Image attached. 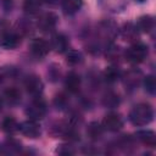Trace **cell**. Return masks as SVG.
Listing matches in <instances>:
<instances>
[{"mask_svg": "<svg viewBox=\"0 0 156 156\" xmlns=\"http://www.w3.org/2000/svg\"><path fill=\"white\" fill-rule=\"evenodd\" d=\"M122 77V72L119 69L118 66L116 65H111L108 67H106L105 72H104V78L107 83H116L117 80H119Z\"/></svg>", "mask_w": 156, "mask_h": 156, "instance_id": "cell-23", "label": "cell"}, {"mask_svg": "<svg viewBox=\"0 0 156 156\" xmlns=\"http://www.w3.org/2000/svg\"><path fill=\"white\" fill-rule=\"evenodd\" d=\"M118 33L121 34L122 39L127 43H130V44H134L136 41H139V35H140V32L139 29L136 28V26L132 22H126L121 29L118 30Z\"/></svg>", "mask_w": 156, "mask_h": 156, "instance_id": "cell-9", "label": "cell"}, {"mask_svg": "<svg viewBox=\"0 0 156 156\" xmlns=\"http://www.w3.org/2000/svg\"><path fill=\"white\" fill-rule=\"evenodd\" d=\"M56 152L60 155H72L74 154V150L69 144H62V145H58V147L56 149Z\"/></svg>", "mask_w": 156, "mask_h": 156, "instance_id": "cell-31", "label": "cell"}, {"mask_svg": "<svg viewBox=\"0 0 156 156\" xmlns=\"http://www.w3.org/2000/svg\"><path fill=\"white\" fill-rule=\"evenodd\" d=\"M83 6V0H61V7L68 16L76 15Z\"/></svg>", "mask_w": 156, "mask_h": 156, "instance_id": "cell-18", "label": "cell"}, {"mask_svg": "<svg viewBox=\"0 0 156 156\" xmlns=\"http://www.w3.org/2000/svg\"><path fill=\"white\" fill-rule=\"evenodd\" d=\"M20 132L29 139H37L41 134V129H40L38 121H33V119H28V121L21 123L20 124Z\"/></svg>", "mask_w": 156, "mask_h": 156, "instance_id": "cell-12", "label": "cell"}, {"mask_svg": "<svg viewBox=\"0 0 156 156\" xmlns=\"http://www.w3.org/2000/svg\"><path fill=\"white\" fill-rule=\"evenodd\" d=\"M24 88H26V91L29 95L35 98V96H40L41 95V93L44 90V84H43V80L38 76L29 74L24 79Z\"/></svg>", "mask_w": 156, "mask_h": 156, "instance_id": "cell-7", "label": "cell"}, {"mask_svg": "<svg viewBox=\"0 0 156 156\" xmlns=\"http://www.w3.org/2000/svg\"><path fill=\"white\" fill-rule=\"evenodd\" d=\"M135 1H136V2H145L146 0H135Z\"/></svg>", "mask_w": 156, "mask_h": 156, "instance_id": "cell-36", "label": "cell"}, {"mask_svg": "<svg viewBox=\"0 0 156 156\" xmlns=\"http://www.w3.org/2000/svg\"><path fill=\"white\" fill-rule=\"evenodd\" d=\"M135 26L139 29V32H141V33H150L154 29V27H155V20L150 15H144V16H140L138 18Z\"/></svg>", "mask_w": 156, "mask_h": 156, "instance_id": "cell-17", "label": "cell"}, {"mask_svg": "<svg viewBox=\"0 0 156 156\" xmlns=\"http://www.w3.org/2000/svg\"><path fill=\"white\" fill-rule=\"evenodd\" d=\"M50 49H51V45L49 44L48 40L43 39V38H34V39L30 41V44H29V50H30V52H32L35 57H39V58L45 57V56L49 54Z\"/></svg>", "mask_w": 156, "mask_h": 156, "instance_id": "cell-10", "label": "cell"}, {"mask_svg": "<svg viewBox=\"0 0 156 156\" xmlns=\"http://www.w3.org/2000/svg\"><path fill=\"white\" fill-rule=\"evenodd\" d=\"M147 55H149L147 45L144 43H140V41L132 44L130 48L124 51L126 60L133 65H139V63L144 62V60L147 57Z\"/></svg>", "mask_w": 156, "mask_h": 156, "instance_id": "cell-3", "label": "cell"}, {"mask_svg": "<svg viewBox=\"0 0 156 156\" xmlns=\"http://www.w3.org/2000/svg\"><path fill=\"white\" fill-rule=\"evenodd\" d=\"M48 111L46 102L41 96H35L26 108V115L29 119L40 121L45 117Z\"/></svg>", "mask_w": 156, "mask_h": 156, "instance_id": "cell-4", "label": "cell"}, {"mask_svg": "<svg viewBox=\"0 0 156 156\" xmlns=\"http://www.w3.org/2000/svg\"><path fill=\"white\" fill-rule=\"evenodd\" d=\"M2 105H4V99L0 96V111L2 110Z\"/></svg>", "mask_w": 156, "mask_h": 156, "instance_id": "cell-35", "label": "cell"}, {"mask_svg": "<svg viewBox=\"0 0 156 156\" xmlns=\"http://www.w3.org/2000/svg\"><path fill=\"white\" fill-rule=\"evenodd\" d=\"M41 1H44V2H46V4H49V5H51V6L57 5L58 2H61V0H41Z\"/></svg>", "mask_w": 156, "mask_h": 156, "instance_id": "cell-34", "label": "cell"}, {"mask_svg": "<svg viewBox=\"0 0 156 156\" xmlns=\"http://www.w3.org/2000/svg\"><path fill=\"white\" fill-rule=\"evenodd\" d=\"M105 55H106V58L110 60L111 62H117L123 55V50L118 46V45H115V44H108L105 49Z\"/></svg>", "mask_w": 156, "mask_h": 156, "instance_id": "cell-22", "label": "cell"}, {"mask_svg": "<svg viewBox=\"0 0 156 156\" xmlns=\"http://www.w3.org/2000/svg\"><path fill=\"white\" fill-rule=\"evenodd\" d=\"M80 84H82V79L78 73L69 72L67 74L66 79H65V87L71 94H77L80 89Z\"/></svg>", "mask_w": 156, "mask_h": 156, "instance_id": "cell-16", "label": "cell"}, {"mask_svg": "<svg viewBox=\"0 0 156 156\" xmlns=\"http://www.w3.org/2000/svg\"><path fill=\"white\" fill-rule=\"evenodd\" d=\"M48 77L51 82H57L61 77V67L58 65L52 63L48 69Z\"/></svg>", "mask_w": 156, "mask_h": 156, "instance_id": "cell-29", "label": "cell"}, {"mask_svg": "<svg viewBox=\"0 0 156 156\" xmlns=\"http://www.w3.org/2000/svg\"><path fill=\"white\" fill-rule=\"evenodd\" d=\"M102 105L107 108H116L119 105V96L112 91H108L102 98Z\"/></svg>", "mask_w": 156, "mask_h": 156, "instance_id": "cell-25", "label": "cell"}, {"mask_svg": "<svg viewBox=\"0 0 156 156\" xmlns=\"http://www.w3.org/2000/svg\"><path fill=\"white\" fill-rule=\"evenodd\" d=\"M0 127H1L2 132L6 133V134H9V135H12V134H15V133H17V132L20 130V124H18L17 121H16L13 117H11V116L5 117V118L2 119Z\"/></svg>", "mask_w": 156, "mask_h": 156, "instance_id": "cell-21", "label": "cell"}, {"mask_svg": "<svg viewBox=\"0 0 156 156\" xmlns=\"http://www.w3.org/2000/svg\"><path fill=\"white\" fill-rule=\"evenodd\" d=\"M104 130L105 129H104V127H102L101 123H99L96 121H93L87 127V135H88V138L90 140H94L95 141V140H99L102 136Z\"/></svg>", "mask_w": 156, "mask_h": 156, "instance_id": "cell-20", "label": "cell"}, {"mask_svg": "<svg viewBox=\"0 0 156 156\" xmlns=\"http://www.w3.org/2000/svg\"><path fill=\"white\" fill-rule=\"evenodd\" d=\"M99 6L107 12L117 13L126 9L127 0H99Z\"/></svg>", "mask_w": 156, "mask_h": 156, "instance_id": "cell-13", "label": "cell"}, {"mask_svg": "<svg viewBox=\"0 0 156 156\" xmlns=\"http://www.w3.org/2000/svg\"><path fill=\"white\" fill-rule=\"evenodd\" d=\"M4 146H5L10 152H20V150H21V143H18L17 140H15V139H12V138L7 139Z\"/></svg>", "mask_w": 156, "mask_h": 156, "instance_id": "cell-30", "label": "cell"}, {"mask_svg": "<svg viewBox=\"0 0 156 156\" xmlns=\"http://www.w3.org/2000/svg\"><path fill=\"white\" fill-rule=\"evenodd\" d=\"M21 90L16 87H9L4 90V100L10 105H17L21 101Z\"/></svg>", "mask_w": 156, "mask_h": 156, "instance_id": "cell-19", "label": "cell"}, {"mask_svg": "<svg viewBox=\"0 0 156 156\" xmlns=\"http://www.w3.org/2000/svg\"><path fill=\"white\" fill-rule=\"evenodd\" d=\"M41 7V0H26L23 4V9L29 15H37L39 13Z\"/></svg>", "mask_w": 156, "mask_h": 156, "instance_id": "cell-26", "label": "cell"}, {"mask_svg": "<svg viewBox=\"0 0 156 156\" xmlns=\"http://www.w3.org/2000/svg\"><path fill=\"white\" fill-rule=\"evenodd\" d=\"M141 83H143V85H144L146 93H149V94H151V95H154V94L156 93V78H155L152 74L144 77Z\"/></svg>", "mask_w": 156, "mask_h": 156, "instance_id": "cell-27", "label": "cell"}, {"mask_svg": "<svg viewBox=\"0 0 156 156\" xmlns=\"http://www.w3.org/2000/svg\"><path fill=\"white\" fill-rule=\"evenodd\" d=\"M15 69L13 68H6V67H0V84L5 80V79H7V78H10L11 76H12V72H13Z\"/></svg>", "mask_w": 156, "mask_h": 156, "instance_id": "cell-32", "label": "cell"}, {"mask_svg": "<svg viewBox=\"0 0 156 156\" xmlns=\"http://www.w3.org/2000/svg\"><path fill=\"white\" fill-rule=\"evenodd\" d=\"M101 124L108 132H118L123 127V118L117 112H110L104 117Z\"/></svg>", "mask_w": 156, "mask_h": 156, "instance_id": "cell-11", "label": "cell"}, {"mask_svg": "<svg viewBox=\"0 0 156 156\" xmlns=\"http://www.w3.org/2000/svg\"><path fill=\"white\" fill-rule=\"evenodd\" d=\"M135 138L145 146L154 147L156 145V134L151 129H140L135 133Z\"/></svg>", "mask_w": 156, "mask_h": 156, "instance_id": "cell-15", "label": "cell"}, {"mask_svg": "<svg viewBox=\"0 0 156 156\" xmlns=\"http://www.w3.org/2000/svg\"><path fill=\"white\" fill-rule=\"evenodd\" d=\"M2 5L6 11H11V9L13 7V0H2Z\"/></svg>", "mask_w": 156, "mask_h": 156, "instance_id": "cell-33", "label": "cell"}, {"mask_svg": "<svg viewBox=\"0 0 156 156\" xmlns=\"http://www.w3.org/2000/svg\"><path fill=\"white\" fill-rule=\"evenodd\" d=\"M122 80H123V84L127 89L129 90H134L136 89L141 82H143V73L140 69H136V68H133V69H129L128 72H126L124 74H122Z\"/></svg>", "mask_w": 156, "mask_h": 156, "instance_id": "cell-5", "label": "cell"}, {"mask_svg": "<svg viewBox=\"0 0 156 156\" xmlns=\"http://www.w3.org/2000/svg\"><path fill=\"white\" fill-rule=\"evenodd\" d=\"M154 119V110L151 105L141 102L133 106V108L129 112V121L132 124L136 127H144L147 126Z\"/></svg>", "mask_w": 156, "mask_h": 156, "instance_id": "cell-1", "label": "cell"}, {"mask_svg": "<svg viewBox=\"0 0 156 156\" xmlns=\"http://www.w3.org/2000/svg\"><path fill=\"white\" fill-rule=\"evenodd\" d=\"M50 45L57 54H65L69 48V40L63 33H57L52 37Z\"/></svg>", "mask_w": 156, "mask_h": 156, "instance_id": "cell-14", "label": "cell"}, {"mask_svg": "<svg viewBox=\"0 0 156 156\" xmlns=\"http://www.w3.org/2000/svg\"><path fill=\"white\" fill-rule=\"evenodd\" d=\"M57 22H58V18L54 12H46L39 17V20L37 22V27L40 32L49 33L56 28Z\"/></svg>", "mask_w": 156, "mask_h": 156, "instance_id": "cell-8", "label": "cell"}, {"mask_svg": "<svg viewBox=\"0 0 156 156\" xmlns=\"http://www.w3.org/2000/svg\"><path fill=\"white\" fill-rule=\"evenodd\" d=\"M22 35L17 30H5L0 34V46L11 50L21 44Z\"/></svg>", "mask_w": 156, "mask_h": 156, "instance_id": "cell-6", "label": "cell"}, {"mask_svg": "<svg viewBox=\"0 0 156 156\" xmlns=\"http://www.w3.org/2000/svg\"><path fill=\"white\" fill-rule=\"evenodd\" d=\"M54 105L58 110L66 108L67 105H68V98H67V95H65L63 93H60V94L55 95V98H54Z\"/></svg>", "mask_w": 156, "mask_h": 156, "instance_id": "cell-28", "label": "cell"}, {"mask_svg": "<svg viewBox=\"0 0 156 156\" xmlns=\"http://www.w3.org/2000/svg\"><path fill=\"white\" fill-rule=\"evenodd\" d=\"M118 27L113 21H101L98 24L96 28V34L99 37V44L101 45L102 43L106 44V46L108 44H111L113 41V39L118 35Z\"/></svg>", "mask_w": 156, "mask_h": 156, "instance_id": "cell-2", "label": "cell"}, {"mask_svg": "<svg viewBox=\"0 0 156 156\" xmlns=\"http://www.w3.org/2000/svg\"><path fill=\"white\" fill-rule=\"evenodd\" d=\"M65 54H66V62L69 66H78L84 60L82 52L78 51V50H73V49L72 50H67Z\"/></svg>", "mask_w": 156, "mask_h": 156, "instance_id": "cell-24", "label": "cell"}]
</instances>
